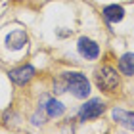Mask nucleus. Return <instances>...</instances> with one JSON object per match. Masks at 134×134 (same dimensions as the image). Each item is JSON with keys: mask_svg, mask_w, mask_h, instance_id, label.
Instances as JSON below:
<instances>
[{"mask_svg": "<svg viewBox=\"0 0 134 134\" xmlns=\"http://www.w3.org/2000/svg\"><path fill=\"white\" fill-rule=\"evenodd\" d=\"M33 77H35V67H33V65H29V63L10 71V79H12V81H14L15 84H27Z\"/></svg>", "mask_w": 134, "mask_h": 134, "instance_id": "obj_5", "label": "nucleus"}, {"mask_svg": "<svg viewBox=\"0 0 134 134\" xmlns=\"http://www.w3.org/2000/svg\"><path fill=\"white\" fill-rule=\"evenodd\" d=\"M111 115H113V119L117 121L119 125H123V126H126V129L134 130V113L125 111V109H121V107H115L111 111Z\"/></svg>", "mask_w": 134, "mask_h": 134, "instance_id": "obj_8", "label": "nucleus"}, {"mask_svg": "<svg viewBox=\"0 0 134 134\" xmlns=\"http://www.w3.org/2000/svg\"><path fill=\"white\" fill-rule=\"evenodd\" d=\"M27 42H29L27 33L21 31V29H17V31H12L8 36H6V46H8L10 50H21V48L25 46Z\"/></svg>", "mask_w": 134, "mask_h": 134, "instance_id": "obj_7", "label": "nucleus"}, {"mask_svg": "<svg viewBox=\"0 0 134 134\" xmlns=\"http://www.w3.org/2000/svg\"><path fill=\"white\" fill-rule=\"evenodd\" d=\"M119 73L109 65H103L102 69L96 71V84L98 88L103 90V92H113L115 88L119 86Z\"/></svg>", "mask_w": 134, "mask_h": 134, "instance_id": "obj_2", "label": "nucleus"}, {"mask_svg": "<svg viewBox=\"0 0 134 134\" xmlns=\"http://www.w3.org/2000/svg\"><path fill=\"white\" fill-rule=\"evenodd\" d=\"M119 71L126 77H132L134 75V54L132 52H126L121 56L119 59Z\"/></svg>", "mask_w": 134, "mask_h": 134, "instance_id": "obj_10", "label": "nucleus"}, {"mask_svg": "<svg viewBox=\"0 0 134 134\" xmlns=\"http://www.w3.org/2000/svg\"><path fill=\"white\" fill-rule=\"evenodd\" d=\"M42 109L46 111V115L48 117H62L63 115V111H65V105L59 100H56V98H48V96H44L42 98Z\"/></svg>", "mask_w": 134, "mask_h": 134, "instance_id": "obj_6", "label": "nucleus"}, {"mask_svg": "<svg viewBox=\"0 0 134 134\" xmlns=\"http://www.w3.org/2000/svg\"><path fill=\"white\" fill-rule=\"evenodd\" d=\"M103 17H105L109 23H119L125 17V10L117 4H109V6L103 8Z\"/></svg>", "mask_w": 134, "mask_h": 134, "instance_id": "obj_9", "label": "nucleus"}, {"mask_svg": "<svg viewBox=\"0 0 134 134\" xmlns=\"http://www.w3.org/2000/svg\"><path fill=\"white\" fill-rule=\"evenodd\" d=\"M103 111H105V103H103L102 100H98V98H94V100H88L81 107V111H79V119H81V121L98 119Z\"/></svg>", "mask_w": 134, "mask_h": 134, "instance_id": "obj_3", "label": "nucleus"}, {"mask_svg": "<svg viewBox=\"0 0 134 134\" xmlns=\"http://www.w3.org/2000/svg\"><path fill=\"white\" fill-rule=\"evenodd\" d=\"M63 81H65L67 90H71V94L75 96V98H81V100L88 98L90 82L82 73H63Z\"/></svg>", "mask_w": 134, "mask_h": 134, "instance_id": "obj_1", "label": "nucleus"}, {"mask_svg": "<svg viewBox=\"0 0 134 134\" xmlns=\"http://www.w3.org/2000/svg\"><path fill=\"white\" fill-rule=\"evenodd\" d=\"M77 50H79V54H81L82 58H86V59H96L100 56V46L96 44L92 38H86V36L79 38Z\"/></svg>", "mask_w": 134, "mask_h": 134, "instance_id": "obj_4", "label": "nucleus"}]
</instances>
